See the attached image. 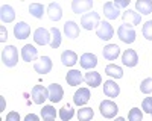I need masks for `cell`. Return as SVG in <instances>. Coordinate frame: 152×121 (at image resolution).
I'll return each mask as SVG.
<instances>
[{"mask_svg": "<svg viewBox=\"0 0 152 121\" xmlns=\"http://www.w3.org/2000/svg\"><path fill=\"white\" fill-rule=\"evenodd\" d=\"M128 5H129V0H114V6H116L117 9L125 8V6H128Z\"/></svg>", "mask_w": 152, "mask_h": 121, "instance_id": "cell-38", "label": "cell"}, {"mask_svg": "<svg viewBox=\"0 0 152 121\" xmlns=\"http://www.w3.org/2000/svg\"><path fill=\"white\" fill-rule=\"evenodd\" d=\"M104 15L108 20H116L120 17V11L114 6V2H107L104 5Z\"/></svg>", "mask_w": 152, "mask_h": 121, "instance_id": "cell-18", "label": "cell"}, {"mask_svg": "<svg viewBox=\"0 0 152 121\" xmlns=\"http://www.w3.org/2000/svg\"><path fill=\"white\" fill-rule=\"evenodd\" d=\"M104 94H105L107 97H111V99L117 97V95L120 94L119 85L114 82V80H107V82H104Z\"/></svg>", "mask_w": 152, "mask_h": 121, "instance_id": "cell-16", "label": "cell"}, {"mask_svg": "<svg viewBox=\"0 0 152 121\" xmlns=\"http://www.w3.org/2000/svg\"><path fill=\"white\" fill-rule=\"evenodd\" d=\"M117 36L120 38V41L126 42V44H132L135 41V30L131 24H122L117 30Z\"/></svg>", "mask_w": 152, "mask_h": 121, "instance_id": "cell-2", "label": "cell"}, {"mask_svg": "<svg viewBox=\"0 0 152 121\" xmlns=\"http://www.w3.org/2000/svg\"><path fill=\"white\" fill-rule=\"evenodd\" d=\"M114 121H125V118H122V117H119V118H116Z\"/></svg>", "mask_w": 152, "mask_h": 121, "instance_id": "cell-41", "label": "cell"}, {"mask_svg": "<svg viewBox=\"0 0 152 121\" xmlns=\"http://www.w3.org/2000/svg\"><path fill=\"white\" fill-rule=\"evenodd\" d=\"M47 12H49V17L50 20L53 21H59L61 17H62V9H61V5L56 3V2H52L49 6H47Z\"/></svg>", "mask_w": 152, "mask_h": 121, "instance_id": "cell-21", "label": "cell"}, {"mask_svg": "<svg viewBox=\"0 0 152 121\" xmlns=\"http://www.w3.org/2000/svg\"><path fill=\"white\" fill-rule=\"evenodd\" d=\"M102 55L107 60H114V59H117V56L120 55V47L116 45V44H108L104 47V50H102Z\"/></svg>", "mask_w": 152, "mask_h": 121, "instance_id": "cell-17", "label": "cell"}, {"mask_svg": "<svg viewBox=\"0 0 152 121\" xmlns=\"http://www.w3.org/2000/svg\"><path fill=\"white\" fill-rule=\"evenodd\" d=\"M93 115H94V111L91 107H82L78 112V120L79 121H91Z\"/></svg>", "mask_w": 152, "mask_h": 121, "instance_id": "cell-31", "label": "cell"}, {"mask_svg": "<svg viewBox=\"0 0 152 121\" xmlns=\"http://www.w3.org/2000/svg\"><path fill=\"white\" fill-rule=\"evenodd\" d=\"M34 41L38 44V45H46V44H50L52 41V36H50V32L44 27H38L35 32H34Z\"/></svg>", "mask_w": 152, "mask_h": 121, "instance_id": "cell-8", "label": "cell"}, {"mask_svg": "<svg viewBox=\"0 0 152 121\" xmlns=\"http://www.w3.org/2000/svg\"><path fill=\"white\" fill-rule=\"evenodd\" d=\"M0 18H2L3 23H11V21H14V18H15L14 8L9 6V5H3L2 8H0Z\"/></svg>", "mask_w": 152, "mask_h": 121, "instance_id": "cell-19", "label": "cell"}, {"mask_svg": "<svg viewBox=\"0 0 152 121\" xmlns=\"http://www.w3.org/2000/svg\"><path fill=\"white\" fill-rule=\"evenodd\" d=\"M50 35H52V41H50V47L52 48H58L61 45V32L58 27H52L50 29Z\"/></svg>", "mask_w": 152, "mask_h": 121, "instance_id": "cell-30", "label": "cell"}, {"mask_svg": "<svg viewBox=\"0 0 152 121\" xmlns=\"http://www.w3.org/2000/svg\"><path fill=\"white\" fill-rule=\"evenodd\" d=\"M49 100L52 102V103H58L61 102L62 99V95H64V89H62L61 85L58 83H52V85H49Z\"/></svg>", "mask_w": 152, "mask_h": 121, "instance_id": "cell-9", "label": "cell"}, {"mask_svg": "<svg viewBox=\"0 0 152 121\" xmlns=\"http://www.w3.org/2000/svg\"><path fill=\"white\" fill-rule=\"evenodd\" d=\"M5 121H20V114L15 112V111H12L6 115V120Z\"/></svg>", "mask_w": 152, "mask_h": 121, "instance_id": "cell-37", "label": "cell"}, {"mask_svg": "<svg viewBox=\"0 0 152 121\" xmlns=\"http://www.w3.org/2000/svg\"><path fill=\"white\" fill-rule=\"evenodd\" d=\"M41 117H43V121H55L56 118V111H55V107L53 106H43L41 109Z\"/></svg>", "mask_w": 152, "mask_h": 121, "instance_id": "cell-27", "label": "cell"}, {"mask_svg": "<svg viewBox=\"0 0 152 121\" xmlns=\"http://www.w3.org/2000/svg\"><path fill=\"white\" fill-rule=\"evenodd\" d=\"M64 33H66V36H69V38H78L79 36V26L76 24L75 21H67L66 24H64Z\"/></svg>", "mask_w": 152, "mask_h": 121, "instance_id": "cell-25", "label": "cell"}, {"mask_svg": "<svg viewBox=\"0 0 152 121\" xmlns=\"http://www.w3.org/2000/svg\"><path fill=\"white\" fill-rule=\"evenodd\" d=\"M90 97H91L90 89L88 88H79L73 95V102H75V104H78V106H84L85 103H88Z\"/></svg>", "mask_w": 152, "mask_h": 121, "instance_id": "cell-11", "label": "cell"}, {"mask_svg": "<svg viewBox=\"0 0 152 121\" xmlns=\"http://www.w3.org/2000/svg\"><path fill=\"white\" fill-rule=\"evenodd\" d=\"M0 30H2V38H0V41H5V40L8 38V32L5 30V26L0 27Z\"/></svg>", "mask_w": 152, "mask_h": 121, "instance_id": "cell-40", "label": "cell"}, {"mask_svg": "<svg viewBox=\"0 0 152 121\" xmlns=\"http://www.w3.org/2000/svg\"><path fill=\"white\" fill-rule=\"evenodd\" d=\"M117 112H119V107L113 100H104L102 103H100V114H102V117L114 118Z\"/></svg>", "mask_w": 152, "mask_h": 121, "instance_id": "cell-5", "label": "cell"}, {"mask_svg": "<svg viewBox=\"0 0 152 121\" xmlns=\"http://www.w3.org/2000/svg\"><path fill=\"white\" fill-rule=\"evenodd\" d=\"M105 74H108L114 79H120V77H123V70L117 65H114V64H110L105 68Z\"/></svg>", "mask_w": 152, "mask_h": 121, "instance_id": "cell-28", "label": "cell"}, {"mask_svg": "<svg viewBox=\"0 0 152 121\" xmlns=\"http://www.w3.org/2000/svg\"><path fill=\"white\" fill-rule=\"evenodd\" d=\"M81 24H82V27L87 29V30H91L94 29L97 24H100V17L97 12H87V14H84L81 17Z\"/></svg>", "mask_w": 152, "mask_h": 121, "instance_id": "cell-3", "label": "cell"}, {"mask_svg": "<svg viewBox=\"0 0 152 121\" xmlns=\"http://www.w3.org/2000/svg\"><path fill=\"white\" fill-rule=\"evenodd\" d=\"M14 35L17 40H26L28 36L31 35V27L28 23L24 21H18L15 26H14Z\"/></svg>", "mask_w": 152, "mask_h": 121, "instance_id": "cell-10", "label": "cell"}, {"mask_svg": "<svg viewBox=\"0 0 152 121\" xmlns=\"http://www.w3.org/2000/svg\"><path fill=\"white\" fill-rule=\"evenodd\" d=\"M93 8V2L91 0H73L72 3V9L75 14H82V12H88Z\"/></svg>", "mask_w": 152, "mask_h": 121, "instance_id": "cell-12", "label": "cell"}, {"mask_svg": "<svg viewBox=\"0 0 152 121\" xmlns=\"http://www.w3.org/2000/svg\"><path fill=\"white\" fill-rule=\"evenodd\" d=\"M96 35L99 36L100 40H104V41H108L113 38V35H114V29L113 26L108 23V21H100V24L97 26L96 29Z\"/></svg>", "mask_w": 152, "mask_h": 121, "instance_id": "cell-6", "label": "cell"}, {"mask_svg": "<svg viewBox=\"0 0 152 121\" xmlns=\"http://www.w3.org/2000/svg\"><path fill=\"white\" fill-rule=\"evenodd\" d=\"M128 120L129 121H143V114L138 107H132L129 114H128Z\"/></svg>", "mask_w": 152, "mask_h": 121, "instance_id": "cell-33", "label": "cell"}, {"mask_svg": "<svg viewBox=\"0 0 152 121\" xmlns=\"http://www.w3.org/2000/svg\"><path fill=\"white\" fill-rule=\"evenodd\" d=\"M122 62H123V65H126V67H135V65L138 64V56H137L135 50H132V48L125 50L123 55H122Z\"/></svg>", "mask_w": 152, "mask_h": 121, "instance_id": "cell-13", "label": "cell"}, {"mask_svg": "<svg viewBox=\"0 0 152 121\" xmlns=\"http://www.w3.org/2000/svg\"><path fill=\"white\" fill-rule=\"evenodd\" d=\"M135 9L138 12H142L143 15H149L152 12V2L151 0H138L135 3Z\"/></svg>", "mask_w": 152, "mask_h": 121, "instance_id": "cell-26", "label": "cell"}, {"mask_svg": "<svg viewBox=\"0 0 152 121\" xmlns=\"http://www.w3.org/2000/svg\"><path fill=\"white\" fill-rule=\"evenodd\" d=\"M84 80L87 82L88 86H91V88H96L99 86L100 83H102V77H100V74L97 71H90V73H85V77Z\"/></svg>", "mask_w": 152, "mask_h": 121, "instance_id": "cell-22", "label": "cell"}, {"mask_svg": "<svg viewBox=\"0 0 152 121\" xmlns=\"http://www.w3.org/2000/svg\"><path fill=\"white\" fill-rule=\"evenodd\" d=\"M66 80H67V83L70 85V86H78V85L82 83L84 77L78 70H70L67 73V76H66Z\"/></svg>", "mask_w": 152, "mask_h": 121, "instance_id": "cell-20", "label": "cell"}, {"mask_svg": "<svg viewBox=\"0 0 152 121\" xmlns=\"http://www.w3.org/2000/svg\"><path fill=\"white\" fill-rule=\"evenodd\" d=\"M24 121H40V118H38L35 114H29V115H26Z\"/></svg>", "mask_w": 152, "mask_h": 121, "instance_id": "cell-39", "label": "cell"}, {"mask_svg": "<svg viewBox=\"0 0 152 121\" xmlns=\"http://www.w3.org/2000/svg\"><path fill=\"white\" fill-rule=\"evenodd\" d=\"M2 62L6 67H15L18 62V50L14 45H6L2 52Z\"/></svg>", "mask_w": 152, "mask_h": 121, "instance_id": "cell-1", "label": "cell"}, {"mask_svg": "<svg viewBox=\"0 0 152 121\" xmlns=\"http://www.w3.org/2000/svg\"><path fill=\"white\" fill-rule=\"evenodd\" d=\"M34 70L40 74H47L52 70V60H50L49 56H41L40 59L34 64Z\"/></svg>", "mask_w": 152, "mask_h": 121, "instance_id": "cell-7", "label": "cell"}, {"mask_svg": "<svg viewBox=\"0 0 152 121\" xmlns=\"http://www.w3.org/2000/svg\"><path fill=\"white\" fill-rule=\"evenodd\" d=\"M143 36H145L146 40L152 41V21L151 20L143 24Z\"/></svg>", "mask_w": 152, "mask_h": 121, "instance_id": "cell-35", "label": "cell"}, {"mask_svg": "<svg viewBox=\"0 0 152 121\" xmlns=\"http://www.w3.org/2000/svg\"><path fill=\"white\" fill-rule=\"evenodd\" d=\"M38 52H37V48L31 44H26L23 48H21V58L24 62H31V60H34L37 58Z\"/></svg>", "mask_w": 152, "mask_h": 121, "instance_id": "cell-23", "label": "cell"}, {"mask_svg": "<svg viewBox=\"0 0 152 121\" xmlns=\"http://www.w3.org/2000/svg\"><path fill=\"white\" fill-rule=\"evenodd\" d=\"M142 109L146 112V114H151L152 115V97H146L142 103Z\"/></svg>", "mask_w": 152, "mask_h": 121, "instance_id": "cell-36", "label": "cell"}, {"mask_svg": "<svg viewBox=\"0 0 152 121\" xmlns=\"http://www.w3.org/2000/svg\"><path fill=\"white\" fill-rule=\"evenodd\" d=\"M31 95H32V100L35 104H43L49 99V89L44 88L43 85H35L31 91Z\"/></svg>", "mask_w": 152, "mask_h": 121, "instance_id": "cell-4", "label": "cell"}, {"mask_svg": "<svg viewBox=\"0 0 152 121\" xmlns=\"http://www.w3.org/2000/svg\"><path fill=\"white\" fill-rule=\"evenodd\" d=\"M122 17H123V21L128 23V24H131V26L140 24V21H142V15L138 14V12L132 11V9H126L123 14H122Z\"/></svg>", "mask_w": 152, "mask_h": 121, "instance_id": "cell-15", "label": "cell"}, {"mask_svg": "<svg viewBox=\"0 0 152 121\" xmlns=\"http://www.w3.org/2000/svg\"><path fill=\"white\" fill-rule=\"evenodd\" d=\"M79 64L84 70H91L97 65V58L93 53H84L79 59Z\"/></svg>", "mask_w": 152, "mask_h": 121, "instance_id": "cell-14", "label": "cell"}, {"mask_svg": "<svg viewBox=\"0 0 152 121\" xmlns=\"http://www.w3.org/2000/svg\"><path fill=\"white\" fill-rule=\"evenodd\" d=\"M61 62L66 67H73L76 62H78V55L72 50H66L61 53Z\"/></svg>", "mask_w": 152, "mask_h": 121, "instance_id": "cell-24", "label": "cell"}, {"mask_svg": "<svg viewBox=\"0 0 152 121\" xmlns=\"http://www.w3.org/2000/svg\"><path fill=\"white\" fill-rule=\"evenodd\" d=\"M140 91L143 94H151L152 92V77H148L140 83Z\"/></svg>", "mask_w": 152, "mask_h": 121, "instance_id": "cell-34", "label": "cell"}, {"mask_svg": "<svg viewBox=\"0 0 152 121\" xmlns=\"http://www.w3.org/2000/svg\"><path fill=\"white\" fill-rule=\"evenodd\" d=\"M73 115H75V111L72 109L70 104H66V106H62V107L59 109V118H61L62 121H70V120L73 118Z\"/></svg>", "mask_w": 152, "mask_h": 121, "instance_id": "cell-29", "label": "cell"}, {"mask_svg": "<svg viewBox=\"0 0 152 121\" xmlns=\"http://www.w3.org/2000/svg\"><path fill=\"white\" fill-rule=\"evenodd\" d=\"M29 12H31V15H34L35 18H43L44 6H43L41 3H31V6H29Z\"/></svg>", "mask_w": 152, "mask_h": 121, "instance_id": "cell-32", "label": "cell"}]
</instances>
